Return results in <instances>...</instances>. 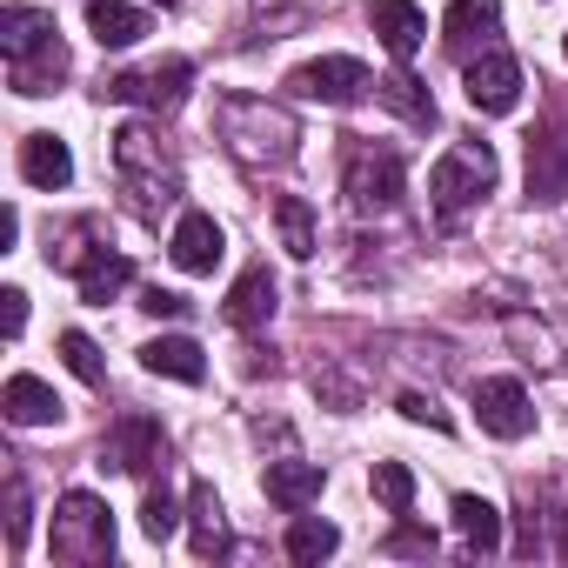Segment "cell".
<instances>
[{
  "label": "cell",
  "mask_w": 568,
  "mask_h": 568,
  "mask_svg": "<svg viewBox=\"0 0 568 568\" xmlns=\"http://www.w3.org/2000/svg\"><path fill=\"white\" fill-rule=\"evenodd\" d=\"M214 128H221L227 154L247 161V168H288L295 161V141H302L295 114L274 108V101H261V94H227L214 108Z\"/></svg>",
  "instance_id": "1"
},
{
  "label": "cell",
  "mask_w": 568,
  "mask_h": 568,
  "mask_svg": "<svg viewBox=\"0 0 568 568\" xmlns=\"http://www.w3.org/2000/svg\"><path fill=\"white\" fill-rule=\"evenodd\" d=\"M108 555H114V515H108V501L88 495V488L61 495V508H54V561L88 568V561H108Z\"/></svg>",
  "instance_id": "2"
},
{
  "label": "cell",
  "mask_w": 568,
  "mask_h": 568,
  "mask_svg": "<svg viewBox=\"0 0 568 568\" xmlns=\"http://www.w3.org/2000/svg\"><path fill=\"white\" fill-rule=\"evenodd\" d=\"M495 187V148L488 141H455L442 161H435V174H428V194H435V214H462V207H475L481 194Z\"/></svg>",
  "instance_id": "3"
},
{
  "label": "cell",
  "mask_w": 568,
  "mask_h": 568,
  "mask_svg": "<svg viewBox=\"0 0 568 568\" xmlns=\"http://www.w3.org/2000/svg\"><path fill=\"white\" fill-rule=\"evenodd\" d=\"M114 161H121V174L141 187V201L154 207H168L174 194H181V181H174V161H168V148H161V134L154 128H141V121H128L121 134H114Z\"/></svg>",
  "instance_id": "4"
},
{
  "label": "cell",
  "mask_w": 568,
  "mask_h": 568,
  "mask_svg": "<svg viewBox=\"0 0 568 568\" xmlns=\"http://www.w3.org/2000/svg\"><path fill=\"white\" fill-rule=\"evenodd\" d=\"M342 194H348L355 214H388L402 201V154H388V148H348Z\"/></svg>",
  "instance_id": "5"
},
{
  "label": "cell",
  "mask_w": 568,
  "mask_h": 568,
  "mask_svg": "<svg viewBox=\"0 0 568 568\" xmlns=\"http://www.w3.org/2000/svg\"><path fill=\"white\" fill-rule=\"evenodd\" d=\"M187 81H194V68H187V61H154V68H128V74H114V81H108V101L174 114V108L187 101Z\"/></svg>",
  "instance_id": "6"
},
{
  "label": "cell",
  "mask_w": 568,
  "mask_h": 568,
  "mask_svg": "<svg viewBox=\"0 0 568 568\" xmlns=\"http://www.w3.org/2000/svg\"><path fill=\"white\" fill-rule=\"evenodd\" d=\"M288 88H295L302 101H328V108H348V101H362L375 81H368V68H362L355 54H322V61L295 68V74H288Z\"/></svg>",
  "instance_id": "7"
},
{
  "label": "cell",
  "mask_w": 568,
  "mask_h": 568,
  "mask_svg": "<svg viewBox=\"0 0 568 568\" xmlns=\"http://www.w3.org/2000/svg\"><path fill=\"white\" fill-rule=\"evenodd\" d=\"M521 101V68L501 48H481V61H468V108L475 114H508Z\"/></svg>",
  "instance_id": "8"
},
{
  "label": "cell",
  "mask_w": 568,
  "mask_h": 568,
  "mask_svg": "<svg viewBox=\"0 0 568 568\" xmlns=\"http://www.w3.org/2000/svg\"><path fill=\"white\" fill-rule=\"evenodd\" d=\"M528 201H568V121L528 134Z\"/></svg>",
  "instance_id": "9"
},
{
  "label": "cell",
  "mask_w": 568,
  "mask_h": 568,
  "mask_svg": "<svg viewBox=\"0 0 568 568\" xmlns=\"http://www.w3.org/2000/svg\"><path fill=\"white\" fill-rule=\"evenodd\" d=\"M475 415H481V428L495 435V442H521L528 428H535V408H528V388L521 382H481L475 388Z\"/></svg>",
  "instance_id": "10"
},
{
  "label": "cell",
  "mask_w": 568,
  "mask_h": 568,
  "mask_svg": "<svg viewBox=\"0 0 568 568\" xmlns=\"http://www.w3.org/2000/svg\"><path fill=\"white\" fill-rule=\"evenodd\" d=\"M501 28V0H455V8L442 14V48L455 61H475V48H488Z\"/></svg>",
  "instance_id": "11"
},
{
  "label": "cell",
  "mask_w": 568,
  "mask_h": 568,
  "mask_svg": "<svg viewBox=\"0 0 568 568\" xmlns=\"http://www.w3.org/2000/svg\"><path fill=\"white\" fill-rule=\"evenodd\" d=\"M368 28L382 34V48H388L395 61H408V54L422 48V34H428V21H422L415 0H368Z\"/></svg>",
  "instance_id": "12"
},
{
  "label": "cell",
  "mask_w": 568,
  "mask_h": 568,
  "mask_svg": "<svg viewBox=\"0 0 568 568\" xmlns=\"http://www.w3.org/2000/svg\"><path fill=\"white\" fill-rule=\"evenodd\" d=\"M221 227L207 221V214H181V227H174V267L181 274H214L221 267Z\"/></svg>",
  "instance_id": "13"
},
{
  "label": "cell",
  "mask_w": 568,
  "mask_h": 568,
  "mask_svg": "<svg viewBox=\"0 0 568 568\" xmlns=\"http://www.w3.org/2000/svg\"><path fill=\"white\" fill-rule=\"evenodd\" d=\"M108 462H114V468H128V475H148V468L161 462V422L128 415V422L108 435Z\"/></svg>",
  "instance_id": "14"
},
{
  "label": "cell",
  "mask_w": 568,
  "mask_h": 568,
  "mask_svg": "<svg viewBox=\"0 0 568 568\" xmlns=\"http://www.w3.org/2000/svg\"><path fill=\"white\" fill-rule=\"evenodd\" d=\"M134 281V261L128 254H108V247H94L88 261H81V274H74V288H81V302H94V308H108L121 288Z\"/></svg>",
  "instance_id": "15"
},
{
  "label": "cell",
  "mask_w": 568,
  "mask_h": 568,
  "mask_svg": "<svg viewBox=\"0 0 568 568\" xmlns=\"http://www.w3.org/2000/svg\"><path fill=\"white\" fill-rule=\"evenodd\" d=\"M0 408H8L14 428H41V422H61V395L41 382V375H14L8 395H0Z\"/></svg>",
  "instance_id": "16"
},
{
  "label": "cell",
  "mask_w": 568,
  "mask_h": 568,
  "mask_svg": "<svg viewBox=\"0 0 568 568\" xmlns=\"http://www.w3.org/2000/svg\"><path fill=\"white\" fill-rule=\"evenodd\" d=\"M267 501L302 515L308 501H322V468L315 462H267Z\"/></svg>",
  "instance_id": "17"
},
{
  "label": "cell",
  "mask_w": 568,
  "mask_h": 568,
  "mask_svg": "<svg viewBox=\"0 0 568 568\" xmlns=\"http://www.w3.org/2000/svg\"><path fill=\"white\" fill-rule=\"evenodd\" d=\"M21 174H28L34 187H68V181H74L68 141H61V134H28V141H21Z\"/></svg>",
  "instance_id": "18"
},
{
  "label": "cell",
  "mask_w": 568,
  "mask_h": 568,
  "mask_svg": "<svg viewBox=\"0 0 568 568\" xmlns=\"http://www.w3.org/2000/svg\"><path fill=\"white\" fill-rule=\"evenodd\" d=\"M141 368H148V375H168V382H201V375H207V355H201V342H187V335H161V342L141 348Z\"/></svg>",
  "instance_id": "19"
},
{
  "label": "cell",
  "mask_w": 568,
  "mask_h": 568,
  "mask_svg": "<svg viewBox=\"0 0 568 568\" xmlns=\"http://www.w3.org/2000/svg\"><path fill=\"white\" fill-rule=\"evenodd\" d=\"M227 322H234V328H267V322H274V274H267V267H247V274L234 281Z\"/></svg>",
  "instance_id": "20"
},
{
  "label": "cell",
  "mask_w": 568,
  "mask_h": 568,
  "mask_svg": "<svg viewBox=\"0 0 568 568\" xmlns=\"http://www.w3.org/2000/svg\"><path fill=\"white\" fill-rule=\"evenodd\" d=\"M61 74H68V48H61V41H48V48L8 61V88H14V94H54Z\"/></svg>",
  "instance_id": "21"
},
{
  "label": "cell",
  "mask_w": 568,
  "mask_h": 568,
  "mask_svg": "<svg viewBox=\"0 0 568 568\" xmlns=\"http://www.w3.org/2000/svg\"><path fill=\"white\" fill-rule=\"evenodd\" d=\"M48 41H61L54 14H41V8H8V14H0V48H8V61L34 54V48H48Z\"/></svg>",
  "instance_id": "22"
},
{
  "label": "cell",
  "mask_w": 568,
  "mask_h": 568,
  "mask_svg": "<svg viewBox=\"0 0 568 568\" xmlns=\"http://www.w3.org/2000/svg\"><path fill=\"white\" fill-rule=\"evenodd\" d=\"M187 515H194V555H201V561H214V555L234 548V541H227V521H221V495H214L207 481H194Z\"/></svg>",
  "instance_id": "23"
},
{
  "label": "cell",
  "mask_w": 568,
  "mask_h": 568,
  "mask_svg": "<svg viewBox=\"0 0 568 568\" xmlns=\"http://www.w3.org/2000/svg\"><path fill=\"white\" fill-rule=\"evenodd\" d=\"M455 528L468 541V555H495L501 548V508L481 495H455Z\"/></svg>",
  "instance_id": "24"
},
{
  "label": "cell",
  "mask_w": 568,
  "mask_h": 568,
  "mask_svg": "<svg viewBox=\"0 0 568 568\" xmlns=\"http://www.w3.org/2000/svg\"><path fill=\"white\" fill-rule=\"evenodd\" d=\"M88 28H94L101 48H134V41L148 34V14L128 8V0H94V8H88Z\"/></svg>",
  "instance_id": "25"
},
{
  "label": "cell",
  "mask_w": 568,
  "mask_h": 568,
  "mask_svg": "<svg viewBox=\"0 0 568 568\" xmlns=\"http://www.w3.org/2000/svg\"><path fill=\"white\" fill-rule=\"evenodd\" d=\"M375 94H382V101H388V108H395L402 121H415V128H435V94H428V88H422V81H415L408 68L382 74V81H375Z\"/></svg>",
  "instance_id": "26"
},
{
  "label": "cell",
  "mask_w": 568,
  "mask_h": 568,
  "mask_svg": "<svg viewBox=\"0 0 568 568\" xmlns=\"http://www.w3.org/2000/svg\"><path fill=\"white\" fill-rule=\"evenodd\" d=\"M274 227H281V247H288L295 261L315 254V214H308L302 194H281V201H274Z\"/></svg>",
  "instance_id": "27"
},
{
  "label": "cell",
  "mask_w": 568,
  "mask_h": 568,
  "mask_svg": "<svg viewBox=\"0 0 568 568\" xmlns=\"http://www.w3.org/2000/svg\"><path fill=\"white\" fill-rule=\"evenodd\" d=\"M335 548H342V528H335V521L295 515V528H288V555H295V561H328Z\"/></svg>",
  "instance_id": "28"
},
{
  "label": "cell",
  "mask_w": 568,
  "mask_h": 568,
  "mask_svg": "<svg viewBox=\"0 0 568 568\" xmlns=\"http://www.w3.org/2000/svg\"><path fill=\"white\" fill-rule=\"evenodd\" d=\"M61 362H68L88 388H101V382H108V362H101V348H94L81 328H68V335H61Z\"/></svg>",
  "instance_id": "29"
},
{
  "label": "cell",
  "mask_w": 568,
  "mask_h": 568,
  "mask_svg": "<svg viewBox=\"0 0 568 568\" xmlns=\"http://www.w3.org/2000/svg\"><path fill=\"white\" fill-rule=\"evenodd\" d=\"M375 495H382L388 515H408V501H415V475H408L402 462H375Z\"/></svg>",
  "instance_id": "30"
},
{
  "label": "cell",
  "mask_w": 568,
  "mask_h": 568,
  "mask_svg": "<svg viewBox=\"0 0 568 568\" xmlns=\"http://www.w3.org/2000/svg\"><path fill=\"white\" fill-rule=\"evenodd\" d=\"M174 521H181V515H174V495H168V488H148V501H141V528H148V541H168Z\"/></svg>",
  "instance_id": "31"
},
{
  "label": "cell",
  "mask_w": 568,
  "mask_h": 568,
  "mask_svg": "<svg viewBox=\"0 0 568 568\" xmlns=\"http://www.w3.org/2000/svg\"><path fill=\"white\" fill-rule=\"evenodd\" d=\"M21 541H28V488H21V475L8 481V548L21 555Z\"/></svg>",
  "instance_id": "32"
},
{
  "label": "cell",
  "mask_w": 568,
  "mask_h": 568,
  "mask_svg": "<svg viewBox=\"0 0 568 568\" xmlns=\"http://www.w3.org/2000/svg\"><path fill=\"white\" fill-rule=\"evenodd\" d=\"M388 555H435V535L415 528V521H402V528L388 535Z\"/></svg>",
  "instance_id": "33"
},
{
  "label": "cell",
  "mask_w": 568,
  "mask_h": 568,
  "mask_svg": "<svg viewBox=\"0 0 568 568\" xmlns=\"http://www.w3.org/2000/svg\"><path fill=\"white\" fill-rule=\"evenodd\" d=\"M402 415H408V422H428V428H448V415H442L428 395H402Z\"/></svg>",
  "instance_id": "34"
},
{
  "label": "cell",
  "mask_w": 568,
  "mask_h": 568,
  "mask_svg": "<svg viewBox=\"0 0 568 568\" xmlns=\"http://www.w3.org/2000/svg\"><path fill=\"white\" fill-rule=\"evenodd\" d=\"M141 308H148V315H187V302H181L174 288H148V295H141Z\"/></svg>",
  "instance_id": "35"
},
{
  "label": "cell",
  "mask_w": 568,
  "mask_h": 568,
  "mask_svg": "<svg viewBox=\"0 0 568 568\" xmlns=\"http://www.w3.org/2000/svg\"><path fill=\"white\" fill-rule=\"evenodd\" d=\"M0 302H8V335H21V328H28V295H21V288H8Z\"/></svg>",
  "instance_id": "36"
},
{
  "label": "cell",
  "mask_w": 568,
  "mask_h": 568,
  "mask_svg": "<svg viewBox=\"0 0 568 568\" xmlns=\"http://www.w3.org/2000/svg\"><path fill=\"white\" fill-rule=\"evenodd\" d=\"M555 521H561V561H568V508H561V515H555Z\"/></svg>",
  "instance_id": "37"
},
{
  "label": "cell",
  "mask_w": 568,
  "mask_h": 568,
  "mask_svg": "<svg viewBox=\"0 0 568 568\" xmlns=\"http://www.w3.org/2000/svg\"><path fill=\"white\" fill-rule=\"evenodd\" d=\"M161 8H181V0H161Z\"/></svg>",
  "instance_id": "38"
},
{
  "label": "cell",
  "mask_w": 568,
  "mask_h": 568,
  "mask_svg": "<svg viewBox=\"0 0 568 568\" xmlns=\"http://www.w3.org/2000/svg\"><path fill=\"white\" fill-rule=\"evenodd\" d=\"M561 48H568V41H561Z\"/></svg>",
  "instance_id": "39"
}]
</instances>
